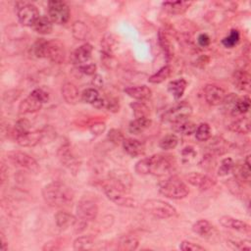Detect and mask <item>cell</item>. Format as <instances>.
Segmentation results:
<instances>
[{"mask_svg": "<svg viewBox=\"0 0 251 251\" xmlns=\"http://www.w3.org/2000/svg\"><path fill=\"white\" fill-rule=\"evenodd\" d=\"M42 197L49 206L63 208L71 205L74 199V192L67 184L54 181L43 187Z\"/></svg>", "mask_w": 251, "mask_h": 251, "instance_id": "1", "label": "cell"}, {"mask_svg": "<svg viewBox=\"0 0 251 251\" xmlns=\"http://www.w3.org/2000/svg\"><path fill=\"white\" fill-rule=\"evenodd\" d=\"M175 167L171 156L155 154L148 158L140 160L136 165V172L139 175H153L162 177L170 174Z\"/></svg>", "mask_w": 251, "mask_h": 251, "instance_id": "2", "label": "cell"}, {"mask_svg": "<svg viewBox=\"0 0 251 251\" xmlns=\"http://www.w3.org/2000/svg\"><path fill=\"white\" fill-rule=\"evenodd\" d=\"M159 193L171 199H182L190 194V188L186 183L177 176H171L158 184Z\"/></svg>", "mask_w": 251, "mask_h": 251, "instance_id": "3", "label": "cell"}, {"mask_svg": "<svg viewBox=\"0 0 251 251\" xmlns=\"http://www.w3.org/2000/svg\"><path fill=\"white\" fill-rule=\"evenodd\" d=\"M49 94L42 89H36L19 105L21 114H30L41 109L42 104L48 102Z\"/></svg>", "mask_w": 251, "mask_h": 251, "instance_id": "4", "label": "cell"}, {"mask_svg": "<svg viewBox=\"0 0 251 251\" xmlns=\"http://www.w3.org/2000/svg\"><path fill=\"white\" fill-rule=\"evenodd\" d=\"M143 210L157 219H169L177 214L176 208L160 199H149L143 204Z\"/></svg>", "mask_w": 251, "mask_h": 251, "instance_id": "5", "label": "cell"}, {"mask_svg": "<svg viewBox=\"0 0 251 251\" xmlns=\"http://www.w3.org/2000/svg\"><path fill=\"white\" fill-rule=\"evenodd\" d=\"M102 188H103V192H104L105 196L107 197V198L109 200H111L112 202H114L115 204H117L119 206H123V207H127V208L138 207L139 203L136 199L126 196L125 195L126 193L118 190L117 187L112 185L109 181L105 182L103 184Z\"/></svg>", "mask_w": 251, "mask_h": 251, "instance_id": "6", "label": "cell"}, {"mask_svg": "<svg viewBox=\"0 0 251 251\" xmlns=\"http://www.w3.org/2000/svg\"><path fill=\"white\" fill-rule=\"evenodd\" d=\"M193 114L192 105L186 101H180L170 107L162 116V120L167 123H177L186 120Z\"/></svg>", "mask_w": 251, "mask_h": 251, "instance_id": "7", "label": "cell"}, {"mask_svg": "<svg viewBox=\"0 0 251 251\" xmlns=\"http://www.w3.org/2000/svg\"><path fill=\"white\" fill-rule=\"evenodd\" d=\"M48 16L52 23L65 25L70 19V8L65 2L53 0L48 2Z\"/></svg>", "mask_w": 251, "mask_h": 251, "instance_id": "8", "label": "cell"}, {"mask_svg": "<svg viewBox=\"0 0 251 251\" xmlns=\"http://www.w3.org/2000/svg\"><path fill=\"white\" fill-rule=\"evenodd\" d=\"M7 159L15 166L28 170L32 173H37L39 166L37 162L28 153L22 151H10L7 153Z\"/></svg>", "mask_w": 251, "mask_h": 251, "instance_id": "9", "label": "cell"}, {"mask_svg": "<svg viewBox=\"0 0 251 251\" xmlns=\"http://www.w3.org/2000/svg\"><path fill=\"white\" fill-rule=\"evenodd\" d=\"M98 215L97 204L90 198H83L77 206V218L84 222L90 223L96 219Z\"/></svg>", "mask_w": 251, "mask_h": 251, "instance_id": "10", "label": "cell"}, {"mask_svg": "<svg viewBox=\"0 0 251 251\" xmlns=\"http://www.w3.org/2000/svg\"><path fill=\"white\" fill-rule=\"evenodd\" d=\"M39 17V11L36 5L32 3H20L18 7V19L23 26L34 27Z\"/></svg>", "mask_w": 251, "mask_h": 251, "instance_id": "11", "label": "cell"}, {"mask_svg": "<svg viewBox=\"0 0 251 251\" xmlns=\"http://www.w3.org/2000/svg\"><path fill=\"white\" fill-rule=\"evenodd\" d=\"M46 58L56 64H62L66 58V49L64 44L58 39L48 40Z\"/></svg>", "mask_w": 251, "mask_h": 251, "instance_id": "12", "label": "cell"}, {"mask_svg": "<svg viewBox=\"0 0 251 251\" xmlns=\"http://www.w3.org/2000/svg\"><path fill=\"white\" fill-rule=\"evenodd\" d=\"M109 182L117 187L118 190L127 193L130 191L132 186V178L127 171L117 170L111 173Z\"/></svg>", "mask_w": 251, "mask_h": 251, "instance_id": "13", "label": "cell"}, {"mask_svg": "<svg viewBox=\"0 0 251 251\" xmlns=\"http://www.w3.org/2000/svg\"><path fill=\"white\" fill-rule=\"evenodd\" d=\"M185 179L192 185L197 186L200 191H208L216 184V180L212 177L199 173L188 174Z\"/></svg>", "mask_w": 251, "mask_h": 251, "instance_id": "14", "label": "cell"}, {"mask_svg": "<svg viewBox=\"0 0 251 251\" xmlns=\"http://www.w3.org/2000/svg\"><path fill=\"white\" fill-rule=\"evenodd\" d=\"M227 93L225 90L216 85H207L204 89V97L208 104L212 106L220 105L224 102Z\"/></svg>", "mask_w": 251, "mask_h": 251, "instance_id": "15", "label": "cell"}, {"mask_svg": "<svg viewBox=\"0 0 251 251\" xmlns=\"http://www.w3.org/2000/svg\"><path fill=\"white\" fill-rule=\"evenodd\" d=\"M44 139L43 131H36V132H28L26 134L17 136L15 138L17 143L23 147H33L40 143Z\"/></svg>", "mask_w": 251, "mask_h": 251, "instance_id": "16", "label": "cell"}, {"mask_svg": "<svg viewBox=\"0 0 251 251\" xmlns=\"http://www.w3.org/2000/svg\"><path fill=\"white\" fill-rule=\"evenodd\" d=\"M220 224L224 228L231 229V230H233V231H236L239 233H250V231H251V228L247 223H245L239 219L233 218L231 216L221 217Z\"/></svg>", "mask_w": 251, "mask_h": 251, "instance_id": "17", "label": "cell"}, {"mask_svg": "<svg viewBox=\"0 0 251 251\" xmlns=\"http://www.w3.org/2000/svg\"><path fill=\"white\" fill-rule=\"evenodd\" d=\"M93 51V47L90 43H85L77 48L73 53V62L74 64L78 65L79 67L85 64H88V62L91 58V54Z\"/></svg>", "mask_w": 251, "mask_h": 251, "instance_id": "18", "label": "cell"}, {"mask_svg": "<svg viewBox=\"0 0 251 251\" xmlns=\"http://www.w3.org/2000/svg\"><path fill=\"white\" fill-rule=\"evenodd\" d=\"M57 155H58V158H59L60 162L65 167H68L71 170L78 167V161H77L75 155L73 154L69 144L62 145L59 148V150L57 152Z\"/></svg>", "mask_w": 251, "mask_h": 251, "instance_id": "19", "label": "cell"}, {"mask_svg": "<svg viewBox=\"0 0 251 251\" xmlns=\"http://www.w3.org/2000/svg\"><path fill=\"white\" fill-rule=\"evenodd\" d=\"M122 144L125 152L131 157H139L145 152L144 144L135 139H125Z\"/></svg>", "mask_w": 251, "mask_h": 251, "instance_id": "20", "label": "cell"}, {"mask_svg": "<svg viewBox=\"0 0 251 251\" xmlns=\"http://www.w3.org/2000/svg\"><path fill=\"white\" fill-rule=\"evenodd\" d=\"M62 96L68 104H77L82 99V94L80 93L78 88L72 83H65L62 87Z\"/></svg>", "mask_w": 251, "mask_h": 251, "instance_id": "21", "label": "cell"}, {"mask_svg": "<svg viewBox=\"0 0 251 251\" xmlns=\"http://www.w3.org/2000/svg\"><path fill=\"white\" fill-rule=\"evenodd\" d=\"M233 86L240 91H248L250 90V75L245 70H236L233 76Z\"/></svg>", "mask_w": 251, "mask_h": 251, "instance_id": "22", "label": "cell"}, {"mask_svg": "<svg viewBox=\"0 0 251 251\" xmlns=\"http://www.w3.org/2000/svg\"><path fill=\"white\" fill-rule=\"evenodd\" d=\"M77 222V217L68 213L67 211H59L55 215V223L61 230H67L74 227Z\"/></svg>", "mask_w": 251, "mask_h": 251, "instance_id": "23", "label": "cell"}, {"mask_svg": "<svg viewBox=\"0 0 251 251\" xmlns=\"http://www.w3.org/2000/svg\"><path fill=\"white\" fill-rule=\"evenodd\" d=\"M125 92L137 100H147L152 96V91L146 86H138L125 89Z\"/></svg>", "mask_w": 251, "mask_h": 251, "instance_id": "24", "label": "cell"}, {"mask_svg": "<svg viewBox=\"0 0 251 251\" xmlns=\"http://www.w3.org/2000/svg\"><path fill=\"white\" fill-rule=\"evenodd\" d=\"M193 231L201 237H211L214 234L215 228L214 226L207 220H199L196 222L193 226Z\"/></svg>", "mask_w": 251, "mask_h": 251, "instance_id": "25", "label": "cell"}, {"mask_svg": "<svg viewBox=\"0 0 251 251\" xmlns=\"http://www.w3.org/2000/svg\"><path fill=\"white\" fill-rule=\"evenodd\" d=\"M192 4L191 1H167L163 3V7L170 14L180 15L190 8Z\"/></svg>", "mask_w": 251, "mask_h": 251, "instance_id": "26", "label": "cell"}, {"mask_svg": "<svg viewBox=\"0 0 251 251\" xmlns=\"http://www.w3.org/2000/svg\"><path fill=\"white\" fill-rule=\"evenodd\" d=\"M197 125L194 122L182 120L177 123L173 124V129L175 132L183 135V136H191L196 133L197 131Z\"/></svg>", "mask_w": 251, "mask_h": 251, "instance_id": "27", "label": "cell"}, {"mask_svg": "<svg viewBox=\"0 0 251 251\" xmlns=\"http://www.w3.org/2000/svg\"><path fill=\"white\" fill-rule=\"evenodd\" d=\"M186 86H187V83L184 79L174 80V81L169 83L168 90L176 100H179L183 95V93L185 91V89H186Z\"/></svg>", "mask_w": 251, "mask_h": 251, "instance_id": "28", "label": "cell"}, {"mask_svg": "<svg viewBox=\"0 0 251 251\" xmlns=\"http://www.w3.org/2000/svg\"><path fill=\"white\" fill-rule=\"evenodd\" d=\"M151 125V120L149 118H140L135 119L129 125V132L133 135H140L147 130Z\"/></svg>", "mask_w": 251, "mask_h": 251, "instance_id": "29", "label": "cell"}, {"mask_svg": "<svg viewBox=\"0 0 251 251\" xmlns=\"http://www.w3.org/2000/svg\"><path fill=\"white\" fill-rule=\"evenodd\" d=\"M250 109V98L248 96L243 97H237L232 107L231 114L233 116H240L248 112Z\"/></svg>", "mask_w": 251, "mask_h": 251, "instance_id": "30", "label": "cell"}, {"mask_svg": "<svg viewBox=\"0 0 251 251\" xmlns=\"http://www.w3.org/2000/svg\"><path fill=\"white\" fill-rule=\"evenodd\" d=\"M229 129L237 134H248L250 132V120L248 117H242L236 119L233 123L230 124Z\"/></svg>", "mask_w": 251, "mask_h": 251, "instance_id": "31", "label": "cell"}, {"mask_svg": "<svg viewBox=\"0 0 251 251\" xmlns=\"http://www.w3.org/2000/svg\"><path fill=\"white\" fill-rule=\"evenodd\" d=\"M72 34L77 40H87L90 36V31L84 22L77 21L72 26Z\"/></svg>", "mask_w": 251, "mask_h": 251, "instance_id": "32", "label": "cell"}, {"mask_svg": "<svg viewBox=\"0 0 251 251\" xmlns=\"http://www.w3.org/2000/svg\"><path fill=\"white\" fill-rule=\"evenodd\" d=\"M34 30L42 36L49 35L53 30L52 21L49 19V17L46 16H40L38 20L34 25Z\"/></svg>", "mask_w": 251, "mask_h": 251, "instance_id": "33", "label": "cell"}, {"mask_svg": "<svg viewBox=\"0 0 251 251\" xmlns=\"http://www.w3.org/2000/svg\"><path fill=\"white\" fill-rule=\"evenodd\" d=\"M140 241L135 235H125L118 243V249L123 251H132L139 247Z\"/></svg>", "mask_w": 251, "mask_h": 251, "instance_id": "34", "label": "cell"}, {"mask_svg": "<svg viewBox=\"0 0 251 251\" xmlns=\"http://www.w3.org/2000/svg\"><path fill=\"white\" fill-rule=\"evenodd\" d=\"M236 173V177L237 179L244 180V181H248L250 179V156H246L245 160L243 161V164L240 165L239 167H235L233 168V171Z\"/></svg>", "mask_w": 251, "mask_h": 251, "instance_id": "35", "label": "cell"}, {"mask_svg": "<svg viewBox=\"0 0 251 251\" xmlns=\"http://www.w3.org/2000/svg\"><path fill=\"white\" fill-rule=\"evenodd\" d=\"M209 147L211 149V152L216 155H223L228 151L229 145L228 143L222 139V138H215L211 141Z\"/></svg>", "mask_w": 251, "mask_h": 251, "instance_id": "36", "label": "cell"}, {"mask_svg": "<svg viewBox=\"0 0 251 251\" xmlns=\"http://www.w3.org/2000/svg\"><path fill=\"white\" fill-rule=\"evenodd\" d=\"M94 242L91 236L89 235H83V236H79L78 238L75 239L74 243H73V247L75 250H90L93 247Z\"/></svg>", "mask_w": 251, "mask_h": 251, "instance_id": "37", "label": "cell"}, {"mask_svg": "<svg viewBox=\"0 0 251 251\" xmlns=\"http://www.w3.org/2000/svg\"><path fill=\"white\" fill-rule=\"evenodd\" d=\"M130 106L133 109V112H134V115H135L136 119L148 118V116L150 114V109L145 103H143L142 101H138V102L131 103Z\"/></svg>", "mask_w": 251, "mask_h": 251, "instance_id": "38", "label": "cell"}, {"mask_svg": "<svg viewBox=\"0 0 251 251\" xmlns=\"http://www.w3.org/2000/svg\"><path fill=\"white\" fill-rule=\"evenodd\" d=\"M196 139L198 142H207L211 139V128L207 123H201L199 126H197V131L195 133Z\"/></svg>", "mask_w": 251, "mask_h": 251, "instance_id": "39", "label": "cell"}, {"mask_svg": "<svg viewBox=\"0 0 251 251\" xmlns=\"http://www.w3.org/2000/svg\"><path fill=\"white\" fill-rule=\"evenodd\" d=\"M47 41L43 38L37 39L32 47V53L36 58H46L47 53Z\"/></svg>", "mask_w": 251, "mask_h": 251, "instance_id": "40", "label": "cell"}, {"mask_svg": "<svg viewBox=\"0 0 251 251\" xmlns=\"http://www.w3.org/2000/svg\"><path fill=\"white\" fill-rule=\"evenodd\" d=\"M171 72L172 71H171L170 66H164L159 71H157V73L152 75L148 79V82L151 83V84H161V83L165 82L170 77Z\"/></svg>", "mask_w": 251, "mask_h": 251, "instance_id": "41", "label": "cell"}, {"mask_svg": "<svg viewBox=\"0 0 251 251\" xmlns=\"http://www.w3.org/2000/svg\"><path fill=\"white\" fill-rule=\"evenodd\" d=\"M197 152L193 146H185L181 150V159H182V162L185 164L190 165L195 163L197 161Z\"/></svg>", "mask_w": 251, "mask_h": 251, "instance_id": "42", "label": "cell"}, {"mask_svg": "<svg viewBox=\"0 0 251 251\" xmlns=\"http://www.w3.org/2000/svg\"><path fill=\"white\" fill-rule=\"evenodd\" d=\"M179 143V140L175 135H167L165 136L159 143V146L163 150H171L177 147Z\"/></svg>", "mask_w": 251, "mask_h": 251, "instance_id": "43", "label": "cell"}, {"mask_svg": "<svg viewBox=\"0 0 251 251\" xmlns=\"http://www.w3.org/2000/svg\"><path fill=\"white\" fill-rule=\"evenodd\" d=\"M235 164L232 158H225L222 160L220 167L218 169V175L220 177H225L233 171Z\"/></svg>", "mask_w": 251, "mask_h": 251, "instance_id": "44", "label": "cell"}, {"mask_svg": "<svg viewBox=\"0 0 251 251\" xmlns=\"http://www.w3.org/2000/svg\"><path fill=\"white\" fill-rule=\"evenodd\" d=\"M99 93L96 89H87L82 93V100L86 103L93 105L99 99Z\"/></svg>", "mask_w": 251, "mask_h": 251, "instance_id": "45", "label": "cell"}, {"mask_svg": "<svg viewBox=\"0 0 251 251\" xmlns=\"http://www.w3.org/2000/svg\"><path fill=\"white\" fill-rule=\"evenodd\" d=\"M239 39H240L239 32L237 30H232L230 35L222 40V43L227 48H233L238 43Z\"/></svg>", "mask_w": 251, "mask_h": 251, "instance_id": "46", "label": "cell"}, {"mask_svg": "<svg viewBox=\"0 0 251 251\" xmlns=\"http://www.w3.org/2000/svg\"><path fill=\"white\" fill-rule=\"evenodd\" d=\"M30 130H31V123L27 119H21L15 125L13 135L16 138L17 136L30 132Z\"/></svg>", "mask_w": 251, "mask_h": 251, "instance_id": "47", "label": "cell"}, {"mask_svg": "<svg viewBox=\"0 0 251 251\" xmlns=\"http://www.w3.org/2000/svg\"><path fill=\"white\" fill-rule=\"evenodd\" d=\"M116 40L113 35H107L104 36V38L101 41V46H102V53H108L112 54L113 48L115 46Z\"/></svg>", "mask_w": 251, "mask_h": 251, "instance_id": "48", "label": "cell"}, {"mask_svg": "<svg viewBox=\"0 0 251 251\" xmlns=\"http://www.w3.org/2000/svg\"><path fill=\"white\" fill-rule=\"evenodd\" d=\"M107 139L114 144H121L125 140L123 133L117 129L110 130L107 135Z\"/></svg>", "mask_w": 251, "mask_h": 251, "instance_id": "49", "label": "cell"}, {"mask_svg": "<svg viewBox=\"0 0 251 251\" xmlns=\"http://www.w3.org/2000/svg\"><path fill=\"white\" fill-rule=\"evenodd\" d=\"M179 248L182 251H203V250H205L204 247H202L197 243H194L192 241H188V240H183L180 243Z\"/></svg>", "mask_w": 251, "mask_h": 251, "instance_id": "50", "label": "cell"}, {"mask_svg": "<svg viewBox=\"0 0 251 251\" xmlns=\"http://www.w3.org/2000/svg\"><path fill=\"white\" fill-rule=\"evenodd\" d=\"M229 244L237 250H250L251 249V241L250 240H231Z\"/></svg>", "mask_w": 251, "mask_h": 251, "instance_id": "51", "label": "cell"}, {"mask_svg": "<svg viewBox=\"0 0 251 251\" xmlns=\"http://www.w3.org/2000/svg\"><path fill=\"white\" fill-rule=\"evenodd\" d=\"M79 70L85 74V75H88V76H92V75H95L96 73V70H97V67L96 65L94 64V63H88V64H85V65H82L79 67Z\"/></svg>", "mask_w": 251, "mask_h": 251, "instance_id": "52", "label": "cell"}, {"mask_svg": "<svg viewBox=\"0 0 251 251\" xmlns=\"http://www.w3.org/2000/svg\"><path fill=\"white\" fill-rule=\"evenodd\" d=\"M105 129H106V125L104 123L97 122V123H94L90 126V131L94 136H100L102 133H104Z\"/></svg>", "mask_w": 251, "mask_h": 251, "instance_id": "53", "label": "cell"}, {"mask_svg": "<svg viewBox=\"0 0 251 251\" xmlns=\"http://www.w3.org/2000/svg\"><path fill=\"white\" fill-rule=\"evenodd\" d=\"M104 108H106L110 112L116 113L120 109L119 101L117 99H115V98H105V106H104Z\"/></svg>", "mask_w": 251, "mask_h": 251, "instance_id": "54", "label": "cell"}, {"mask_svg": "<svg viewBox=\"0 0 251 251\" xmlns=\"http://www.w3.org/2000/svg\"><path fill=\"white\" fill-rule=\"evenodd\" d=\"M197 41H198V44L201 46V47H207L210 45V42H211V39L209 37L208 35L206 34H201L199 35L198 38H197Z\"/></svg>", "mask_w": 251, "mask_h": 251, "instance_id": "55", "label": "cell"}]
</instances>
